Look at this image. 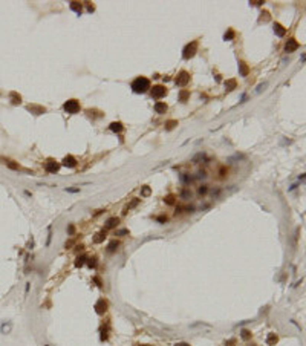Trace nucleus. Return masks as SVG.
Segmentation results:
<instances>
[{"label":"nucleus","instance_id":"1","mask_svg":"<svg viewBox=\"0 0 306 346\" xmlns=\"http://www.w3.org/2000/svg\"><path fill=\"white\" fill-rule=\"evenodd\" d=\"M132 89L135 93H144L150 89V81L145 77H138L136 80H133L132 83Z\"/></svg>","mask_w":306,"mask_h":346},{"label":"nucleus","instance_id":"2","mask_svg":"<svg viewBox=\"0 0 306 346\" xmlns=\"http://www.w3.org/2000/svg\"><path fill=\"white\" fill-rule=\"evenodd\" d=\"M196 51H198V42L194 40V42L188 43L185 47H184V51H182V57H184L185 60H188V58H191V57L196 54Z\"/></svg>","mask_w":306,"mask_h":346},{"label":"nucleus","instance_id":"3","mask_svg":"<svg viewBox=\"0 0 306 346\" xmlns=\"http://www.w3.org/2000/svg\"><path fill=\"white\" fill-rule=\"evenodd\" d=\"M63 109L67 112V113H77L80 110V103L77 100H67L64 104H63Z\"/></svg>","mask_w":306,"mask_h":346},{"label":"nucleus","instance_id":"4","mask_svg":"<svg viewBox=\"0 0 306 346\" xmlns=\"http://www.w3.org/2000/svg\"><path fill=\"white\" fill-rule=\"evenodd\" d=\"M188 81H190V75H188V72H185V71L179 72V75H177V78H176V84H177V86H187Z\"/></svg>","mask_w":306,"mask_h":346},{"label":"nucleus","instance_id":"5","mask_svg":"<svg viewBox=\"0 0 306 346\" xmlns=\"http://www.w3.org/2000/svg\"><path fill=\"white\" fill-rule=\"evenodd\" d=\"M165 93H167V89L164 86H153V89H152V97L156 98V100L162 98Z\"/></svg>","mask_w":306,"mask_h":346},{"label":"nucleus","instance_id":"6","mask_svg":"<svg viewBox=\"0 0 306 346\" xmlns=\"http://www.w3.org/2000/svg\"><path fill=\"white\" fill-rule=\"evenodd\" d=\"M299 49V43H297V40H294V39H289L286 44H285V51L286 52H294V51H297Z\"/></svg>","mask_w":306,"mask_h":346},{"label":"nucleus","instance_id":"7","mask_svg":"<svg viewBox=\"0 0 306 346\" xmlns=\"http://www.w3.org/2000/svg\"><path fill=\"white\" fill-rule=\"evenodd\" d=\"M46 170H47V173H57L60 170V164L57 161H49L46 164Z\"/></svg>","mask_w":306,"mask_h":346},{"label":"nucleus","instance_id":"8","mask_svg":"<svg viewBox=\"0 0 306 346\" xmlns=\"http://www.w3.org/2000/svg\"><path fill=\"white\" fill-rule=\"evenodd\" d=\"M95 309H96L98 314H104V312H106V309H107V303L104 302V299H100L98 302L95 303Z\"/></svg>","mask_w":306,"mask_h":346},{"label":"nucleus","instance_id":"9","mask_svg":"<svg viewBox=\"0 0 306 346\" xmlns=\"http://www.w3.org/2000/svg\"><path fill=\"white\" fill-rule=\"evenodd\" d=\"M167 104L165 103H162V101H158V103H155V112L156 113H159V115H162V113H165L167 112Z\"/></svg>","mask_w":306,"mask_h":346},{"label":"nucleus","instance_id":"10","mask_svg":"<svg viewBox=\"0 0 306 346\" xmlns=\"http://www.w3.org/2000/svg\"><path fill=\"white\" fill-rule=\"evenodd\" d=\"M63 166H66V167H75V166H77V159H75L72 155H67V156L63 159Z\"/></svg>","mask_w":306,"mask_h":346},{"label":"nucleus","instance_id":"11","mask_svg":"<svg viewBox=\"0 0 306 346\" xmlns=\"http://www.w3.org/2000/svg\"><path fill=\"white\" fill-rule=\"evenodd\" d=\"M248 72H250V68L247 66V63L239 61V74H240V77H247Z\"/></svg>","mask_w":306,"mask_h":346},{"label":"nucleus","instance_id":"12","mask_svg":"<svg viewBox=\"0 0 306 346\" xmlns=\"http://www.w3.org/2000/svg\"><path fill=\"white\" fill-rule=\"evenodd\" d=\"M274 32L279 35V37H285V34H286V29L280 25V23H274Z\"/></svg>","mask_w":306,"mask_h":346},{"label":"nucleus","instance_id":"13","mask_svg":"<svg viewBox=\"0 0 306 346\" xmlns=\"http://www.w3.org/2000/svg\"><path fill=\"white\" fill-rule=\"evenodd\" d=\"M118 224H120V219H118V217H110V219H107V222H106V228H107V230H112V228H115Z\"/></svg>","mask_w":306,"mask_h":346},{"label":"nucleus","instance_id":"14","mask_svg":"<svg viewBox=\"0 0 306 346\" xmlns=\"http://www.w3.org/2000/svg\"><path fill=\"white\" fill-rule=\"evenodd\" d=\"M279 342V337L274 334V332H271V334H268V337H266V343L269 346H272V345H275Z\"/></svg>","mask_w":306,"mask_h":346},{"label":"nucleus","instance_id":"15","mask_svg":"<svg viewBox=\"0 0 306 346\" xmlns=\"http://www.w3.org/2000/svg\"><path fill=\"white\" fill-rule=\"evenodd\" d=\"M28 110L34 112L35 115H40V113H44V112H46L44 107H39V106H28Z\"/></svg>","mask_w":306,"mask_h":346},{"label":"nucleus","instance_id":"16","mask_svg":"<svg viewBox=\"0 0 306 346\" xmlns=\"http://www.w3.org/2000/svg\"><path fill=\"white\" fill-rule=\"evenodd\" d=\"M104 239H106V233H104V231H100V233L95 234L93 242H95V244H101V242H104Z\"/></svg>","mask_w":306,"mask_h":346},{"label":"nucleus","instance_id":"17","mask_svg":"<svg viewBox=\"0 0 306 346\" xmlns=\"http://www.w3.org/2000/svg\"><path fill=\"white\" fill-rule=\"evenodd\" d=\"M81 8H83V6H81V3H78V2H71V9H72V11H75L78 15L81 14Z\"/></svg>","mask_w":306,"mask_h":346},{"label":"nucleus","instance_id":"18","mask_svg":"<svg viewBox=\"0 0 306 346\" xmlns=\"http://www.w3.org/2000/svg\"><path fill=\"white\" fill-rule=\"evenodd\" d=\"M109 129L112 130V132H121V130H123V124H121L120 121H116V123H112V124L109 126Z\"/></svg>","mask_w":306,"mask_h":346},{"label":"nucleus","instance_id":"19","mask_svg":"<svg viewBox=\"0 0 306 346\" xmlns=\"http://www.w3.org/2000/svg\"><path fill=\"white\" fill-rule=\"evenodd\" d=\"M225 87H226L228 92H231L233 89H236V80H228V81H225Z\"/></svg>","mask_w":306,"mask_h":346},{"label":"nucleus","instance_id":"20","mask_svg":"<svg viewBox=\"0 0 306 346\" xmlns=\"http://www.w3.org/2000/svg\"><path fill=\"white\" fill-rule=\"evenodd\" d=\"M118 245H120V244H118L116 241H112V242L109 244V247H107V251H109V253H113V251L118 248Z\"/></svg>","mask_w":306,"mask_h":346},{"label":"nucleus","instance_id":"21","mask_svg":"<svg viewBox=\"0 0 306 346\" xmlns=\"http://www.w3.org/2000/svg\"><path fill=\"white\" fill-rule=\"evenodd\" d=\"M240 336H242L243 340H250L253 334H251V331H248V329H242V331H240Z\"/></svg>","mask_w":306,"mask_h":346},{"label":"nucleus","instance_id":"22","mask_svg":"<svg viewBox=\"0 0 306 346\" xmlns=\"http://www.w3.org/2000/svg\"><path fill=\"white\" fill-rule=\"evenodd\" d=\"M11 98H12V103H14V104H20V103H22L20 95H17L15 92H12V93H11Z\"/></svg>","mask_w":306,"mask_h":346},{"label":"nucleus","instance_id":"23","mask_svg":"<svg viewBox=\"0 0 306 346\" xmlns=\"http://www.w3.org/2000/svg\"><path fill=\"white\" fill-rule=\"evenodd\" d=\"M88 259V257H86V256H80V257H77V260H75V266H78V268H80V266H83V265H84V260Z\"/></svg>","mask_w":306,"mask_h":346},{"label":"nucleus","instance_id":"24","mask_svg":"<svg viewBox=\"0 0 306 346\" xmlns=\"http://www.w3.org/2000/svg\"><path fill=\"white\" fill-rule=\"evenodd\" d=\"M175 126H177V121H176V120H170V121L165 123V129L167 130H172Z\"/></svg>","mask_w":306,"mask_h":346},{"label":"nucleus","instance_id":"25","mask_svg":"<svg viewBox=\"0 0 306 346\" xmlns=\"http://www.w3.org/2000/svg\"><path fill=\"white\" fill-rule=\"evenodd\" d=\"M223 39H225V40H233V39H234V31H233V29H228V32H225Z\"/></svg>","mask_w":306,"mask_h":346},{"label":"nucleus","instance_id":"26","mask_svg":"<svg viewBox=\"0 0 306 346\" xmlns=\"http://www.w3.org/2000/svg\"><path fill=\"white\" fill-rule=\"evenodd\" d=\"M164 201H165V204L173 205V204H175V196H173V195H169V196H165V198H164Z\"/></svg>","mask_w":306,"mask_h":346},{"label":"nucleus","instance_id":"27","mask_svg":"<svg viewBox=\"0 0 306 346\" xmlns=\"http://www.w3.org/2000/svg\"><path fill=\"white\" fill-rule=\"evenodd\" d=\"M190 97V92L188 90H182L181 92V95H179V98H181V101H187V98Z\"/></svg>","mask_w":306,"mask_h":346},{"label":"nucleus","instance_id":"28","mask_svg":"<svg viewBox=\"0 0 306 346\" xmlns=\"http://www.w3.org/2000/svg\"><path fill=\"white\" fill-rule=\"evenodd\" d=\"M88 265H89V266H90V268H95V266H96V259H95V257H92V259H89Z\"/></svg>","mask_w":306,"mask_h":346},{"label":"nucleus","instance_id":"29","mask_svg":"<svg viewBox=\"0 0 306 346\" xmlns=\"http://www.w3.org/2000/svg\"><path fill=\"white\" fill-rule=\"evenodd\" d=\"M207 185H202V187H199V195H205L207 193Z\"/></svg>","mask_w":306,"mask_h":346},{"label":"nucleus","instance_id":"30","mask_svg":"<svg viewBox=\"0 0 306 346\" xmlns=\"http://www.w3.org/2000/svg\"><path fill=\"white\" fill-rule=\"evenodd\" d=\"M141 193H142V196H149V195H150V188H149V187H144Z\"/></svg>","mask_w":306,"mask_h":346},{"label":"nucleus","instance_id":"31","mask_svg":"<svg viewBox=\"0 0 306 346\" xmlns=\"http://www.w3.org/2000/svg\"><path fill=\"white\" fill-rule=\"evenodd\" d=\"M138 202H139V199H133L130 204H129V208H132V207H136V205H138Z\"/></svg>","mask_w":306,"mask_h":346},{"label":"nucleus","instance_id":"32","mask_svg":"<svg viewBox=\"0 0 306 346\" xmlns=\"http://www.w3.org/2000/svg\"><path fill=\"white\" fill-rule=\"evenodd\" d=\"M188 196H191V192H188V190H184V192H182V198H188Z\"/></svg>","mask_w":306,"mask_h":346},{"label":"nucleus","instance_id":"33","mask_svg":"<svg viewBox=\"0 0 306 346\" xmlns=\"http://www.w3.org/2000/svg\"><path fill=\"white\" fill-rule=\"evenodd\" d=\"M234 345H236V340H234V339H231V340L226 342V346H234Z\"/></svg>","mask_w":306,"mask_h":346},{"label":"nucleus","instance_id":"34","mask_svg":"<svg viewBox=\"0 0 306 346\" xmlns=\"http://www.w3.org/2000/svg\"><path fill=\"white\" fill-rule=\"evenodd\" d=\"M250 3H251V5H254V6H259V5H262L263 2H262V0H259V2H250Z\"/></svg>","mask_w":306,"mask_h":346},{"label":"nucleus","instance_id":"35","mask_svg":"<svg viewBox=\"0 0 306 346\" xmlns=\"http://www.w3.org/2000/svg\"><path fill=\"white\" fill-rule=\"evenodd\" d=\"M158 220H159V222H165V220H167V217H165V216H159V217H158Z\"/></svg>","mask_w":306,"mask_h":346},{"label":"nucleus","instance_id":"36","mask_svg":"<svg viewBox=\"0 0 306 346\" xmlns=\"http://www.w3.org/2000/svg\"><path fill=\"white\" fill-rule=\"evenodd\" d=\"M8 167H11V169H18L15 164H12V163H8Z\"/></svg>","mask_w":306,"mask_h":346},{"label":"nucleus","instance_id":"37","mask_svg":"<svg viewBox=\"0 0 306 346\" xmlns=\"http://www.w3.org/2000/svg\"><path fill=\"white\" fill-rule=\"evenodd\" d=\"M74 230H75V228H74V225H69V230H67V231H69V234H72V233H74Z\"/></svg>","mask_w":306,"mask_h":346},{"label":"nucleus","instance_id":"38","mask_svg":"<svg viewBox=\"0 0 306 346\" xmlns=\"http://www.w3.org/2000/svg\"><path fill=\"white\" fill-rule=\"evenodd\" d=\"M175 346H190L188 343H185V342H181V343H176Z\"/></svg>","mask_w":306,"mask_h":346},{"label":"nucleus","instance_id":"39","mask_svg":"<svg viewBox=\"0 0 306 346\" xmlns=\"http://www.w3.org/2000/svg\"><path fill=\"white\" fill-rule=\"evenodd\" d=\"M93 280H95V282H96V283H98V286H101V280H100V279H98V277H95V279H93Z\"/></svg>","mask_w":306,"mask_h":346},{"label":"nucleus","instance_id":"40","mask_svg":"<svg viewBox=\"0 0 306 346\" xmlns=\"http://www.w3.org/2000/svg\"><path fill=\"white\" fill-rule=\"evenodd\" d=\"M127 233V230H121V231H118V234H126Z\"/></svg>","mask_w":306,"mask_h":346},{"label":"nucleus","instance_id":"41","mask_svg":"<svg viewBox=\"0 0 306 346\" xmlns=\"http://www.w3.org/2000/svg\"><path fill=\"white\" fill-rule=\"evenodd\" d=\"M251 346H256V345H251Z\"/></svg>","mask_w":306,"mask_h":346}]
</instances>
